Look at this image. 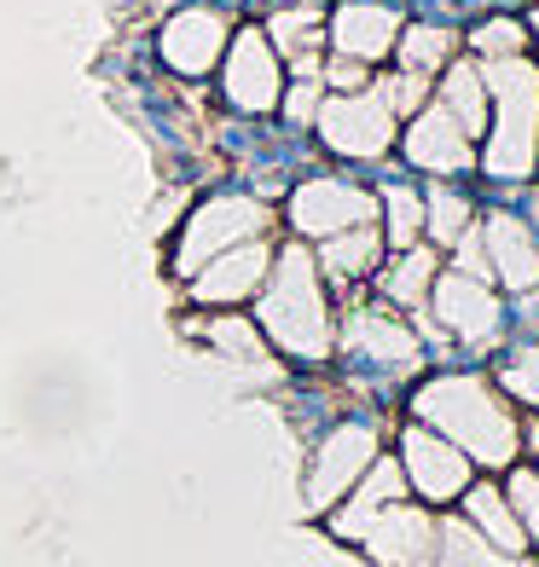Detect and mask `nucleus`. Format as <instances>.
Wrapping results in <instances>:
<instances>
[{
    "label": "nucleus",
    "instance_id": "nucleus-19",
    "mask_svg": "<svg viewBox=\"0 0 539 567\" xmlns=\"http://www.w3.org/2000/svg\"><path fill=\"white\" fill-rule=\"evenodd\" d=\"M354 337H359L366 353H389V359H413L418 353V342L406 337L400 324H389L383 313H354Z\"/></svg>",
    "mask_w": 539,
    "mask_h": 567
},
{
    "label": "nucleus",
    "instance_id": "nucleus-27",
    "mask_svg": "<svg viewBox=\"0 0 539 567\" xmlns=\"http://www.w3.org/2000/svg\"><path fill=\"white\" fill-rule=\"evenodd\" d=\"M325 82L337 87V93H354L359 82H366V64H359V59H337V64L325 70Z\"/></svg>",
    "mask_w": 539,
    "mask_h": 567
},
{
    "label": "nucleus",
    "instance_id": "nucleus-9",
    "mask_svg": "<svg viewBox=\"0 0 539 567\" xmlns=\"http://www.w3.org/2000/svg\"><path fill=\"white\" fill-rule=\"evenodd\" d=\"M406 157L429 174H458V168L476 163V151H470L465 127H458L441 105H429V111H418L413 127H406Z\"/></svg>",
    "mask_w": 539,
    "mask_h": 567
},
{
    "label": "nucleus",
    "instance_id": "nucleus-18",
    "mask_svg": "<svg viewBox=\"0 0 539 567\" xmlns=\"http://www.w3.org/2000/svg\"><path fill=\"white\" fill-rule=\"evenodd\" d=\"M429 284H435V255L418 249V244L400 249V261H395V272H389V296H395V301H424Z\"/></svg>",
    "mask_w": 539,
    "mask_h": 567
},
{
    "label": "nucleus",
    "instance_id": "nucleus-24",
    "mask_svg": "<svg viewBox=\"0 0 539 567\" xmlns=\"http://www.w3.org/2000/svg\"><path fill=\"white\" fill-rule=\"evenodd\" d=\"M203 337L226 353H262V342H255V330L244 319H215V324H203Z\"/></svg>",
    "mask_w": 539,
    "mask_h": 567
},
{
    "label": "nucleus",
    "instance_id": "nucleus-4",
    "mask_svg": "<svg viewBox=\"0 0 539 567\" xmlns=\"http://www.w3.org/2000/svg\"><path fill=\"white\" fill-rule=\"evenodd\" d=\"M319 134L330 151H343V157H383L395 140V111L372 93H337V99H325L319 105Z\"/></svg>",
    "mask_w": 539,
    "mask_h": 567
},
{
    "label": "nucleus",
    "instance_id": "nucleus-31",
    "mask_svg": "<svg viewBox=\"0 0 539 567\" xmlns=\"http://www.w3.org/2000/svg\"><path fill=\"white\" fill-rule=\"evenodd\" d=\"M533 30H539V18H533Z\"/></svg>",
    "mask_w": 539,
    "mask_h": 567
},
{
    "label": "nucleus",
    "instance_id": "nucleus-5",
    "mask_svg": "<svg viewBox=\"0 0 539 567\" xmlns=\"http://www.w3.org/2000/svg\"><path fill=\"white\" fill-rule=\"evenodd\" d=\"M424 411L429 417H441V423H452V434H465V441L476 446V452H487V457H505L510 452V423L499 417L494 405H487V394L476 389V382H441V389H429L424 394Z\"/></svg>",
    "mask_w": 539,
    "mask_h": 567
},
{
    "label": "nucleus",
    "instance_id": "nucleus-7",
    "mask_svg": "<svg viewBox=\"0 0 539 567\" xmlns=\"http://www.w3.org/2000/svg\"><path fill=\"white\" fill-rule=\"evenodd\" d=\"M226 105L238 111H273L278 105V59L262 30L233 35V59H226Z\"/></svg>",
    "mask_w": 539,
    "mask_h": 567
},
{
    "label": "nucleus",
    "instance_id": "nucleus-13",
    "mask_svg": "<svg viewBox=\"0 0 539 567\" xmlns=\"http://www.w3.org/2000/svg\"><path fill=\"white\" fill-rule=\"evenodd\" d=\"M481 244H487V267H494L510 290H533L539 284V244H533V231L522 220L494 215L487 231H481Z\"/></svg>",
    "mask_w": 539,
    "mask_h": 567
},
{
    "label": "nucleus",
    "instance_id": "nucleus-20",
    "mask_svg": "<svg viewBox=\"0 0 539 567\" xmlns=\"http://www.w3.org/2000/svg\"><path fill=\"white\" fill-rule=\"evenodd\" d=\"M447 53H452V30H435V23H424V30H406V35H400V70L429 75Z\"/></svg>",
    "mask_w": 539,
    "mask_h": 567
},
{
    "label": "nucleus",
    "instance_id": "nucleus-29",
    "mask_svg": "<svg viewBox=\"0 0 539 567\" xmlns=\"http://www.w3.org/2000/svg\"><path fill=\"white\" fill-rule=\"evenodd\" d=\"M481 515H487V527H494L499 538H510V545H517V527H510L505 515H499V504H494V498H481Z\"/></svg>",
    "mask_w": 539,
    "mask_h": 567
},
{
    "label": "nucleus",
    "instance_id": "nucleus-12",
    "mask_svg": "<svg viewBox=\"0 0 539 567\" xmlns=\"http://www.w3.org/2000/svg\"><path fill=\"white\" fill-rule=\"evenodd\" d=\"M429 296H435V313H441L458 337H470V342H487L499 330V301L481 290V278L470 272H447V278H435L429 284Z\"/></svg>",
    "mask_w": 539,
    "mask_h": 567
},
{
    "label": "nucleus",
    "instance_id": "nucleus-3",
    "mask_svg": "<svg viewBox=\"0 0 539 567\" xmlns=\"http://www.w3.org/2000/svg\"><path fill=\"white\" fill-rule=\"evenodd\" d=\"M267 226V209L255 197H210L203 209L186 220V231H180V249H174V267L180 272H197L203 261H215L221 249H233L244 238H262Z\"/></svg>",
    "mask_w": 539,
    "mask_h": 567
},
{
    "label": "nucleus",
    "instance_id": "nucleus-25",
    "mask_svg": "<svg viewBox=\"0 0 539 567\" xmlns=\"http://www.w3.org/2000/svg\"><path fill=\"white\" fill-rule=\"evenodd\" d=\"M505 382H510L517 394H528V400L539 405V348H528V353H517V359H510V365H505Z\"/></svg>",
    "mask_w": 539,
    "mask_h": 567
},
{
    "label": "nucleus",
    "instance_id": "nucleus-16",
    "mask_svg": "<svg viewBox=\"0 0 539 567\" xmlns=\"http://www.w3.org/2000/svg\"><path fill=\"white\" fill-rule=\"evenodd\" d=\"M406 452H413V470H418V481H424V493H458L465 463H458L452 452H441L429 434H413V441H406Z\"/></svg>",
    "mask_w": 539,
    "mask_h": 567
},
{
    "label": "nucleus",
    "instance_id": "nucleus-2",
    "mask_svg": "<svg viewBox=\"0 0 539 567\" xmlns=\"http://www.w3.org/2000/svg\"><path fill=\"white\" fill-rule=\"evenodd\" d=\"M499 93V122L487 140V174L494 179H522L533 174V151H539V70L528 59H494L481 75Z\"/></svg>",
    "mask_w": 539,
    "mask_h": 567
},
{
    "label": "nucleus",
    "instance_id": "nucleus-21",
    "mask_svg": "<svg viewBox=\"0 0 539 567\" xmlns=\"http://www.w3.org/2000/svg\"><path fill=\"white\" fill-rule=\"evenodd\" d=\"M383 203H389V244L413 249V244H418V226H424V203H418V192L389 186V192H383Z\"/></svg>",
    "mask_w": 539,
    "mask_h": 567
},
{
    "label": "nucleus",
    "instance_id": "nucleus-23",
    "mask_svg": "<svg viewBox=\"0 0 539 567\" xmlns=\"http://www.w3.org/2000/svg\"><path fill=\"white\" fill-rule=\"evenodd\" d=\"M424 93H429V75H418V70H400V75H389V82H377V99H383L395 116H400V111H418Z\"/></svg>",
    "mask_w": 539,
    "mask_h": 567
},
{
    "label": "nucleus",
    "instance_id": "nucleus-15",
    "mask_svg": "<svg viewBox=\"0 0 539 567\" xmlns=\"http://www.w3.org/2000/svg\"><path fill=\"white\" fill-rule=\"evenodd\" d=\"M441 111L465 127V134H476V127L487 122V82H481V70L476 64H452L447 70V99H441Z\"/></svg>",
    "mask_w": 539,
    "mask_h": 567
},
{
    "label": "nucleus",
    "instance_id": "nucleus-17",
    "mask_svg": "<svg viewBox=\"0 0 539 567\" xmlns=\"http://www.w3.org/2000/svg\"><path fill=\"white\" fill-rule=\"evenodd\" d=\"M424 226H429L435 244H458V238L470 231V197H458V192H429Z\"/></svg>",
    "mask_w": 539,
    "mask_h": 567
},
{
    "label": "nucleus",
    "instance_id": "nucleus-11",
    "mask_svg": "<svg viewBox=\"0 0 539 567\" xmlns=\"http://www.w3.org/2000/svg\"><path fill=\"white\" fill-rule=\"evenodd\" d=\"M221 53H226V23H221L215 12L192 7V12H174V18H169V30H163V59H169V70L203 75Z\"/></svg>",
    "mask_w": 539,
    "mask_h": 567
},
{
    "label": "nucleus",
    "instance_id": "nucleus-10",
    "mask_svg": "<svg viewBox=\"0 0 539 567\" xmlns=\"http://www.w3.org/2000/svg\"><path fill=\"white\" fill-rule=\"evenodd\" d=\"M330 41H337L343 59L377 64V59H389V47L400 41V18L389 7H372V0H348V7L330 18Z\"/></svg>",
    "mask_w": 539,
    "mask_h": 567
},
{
    "label": "nucleus",
    "instance_id": "nucleus-30",
    "mask_svg": "<svg viewBox=\"0 0 539 567\" xmlns=\"http://www.w3.org/2000/svg\"><path fill=\"white\" fill-rule=\"evenodd\" d=\"M517 498H522V509L533 515V527H539V486L533 481H517Z\"/></svg>",
    "mask_w": 539,
    "mask_h": 567
},
{
    "label": "nucleus",
    "instance_id": "nucleus-26",
    "mask_svg": "<svg viewBox=\"0 0 539 567\" xmlns=\"http://www.w3.org/2000/svg\"><path fill=\"white\" fill-rule=\"evenodd\" d=\"M285 116H291V122H314V116H319V87H314V82L291 87V99H285Z\"/></svg>",
    "mask_w": 539,
    "mask_h": 567
},
{
    "label": "nucleus",
    "instance_id": "nucleus-6",
    "mask_svg": "<svg viewBox=\"0 0 539 567\" xmlns=\"http://www.w3.org/2000/svg\"><path fill=\"white\" fill-rule=\"evenodd\" d=\"M291 220L307 231V238H330V231L366 226L372 197L359 186H348V179H307V186L291 197Z\"/></svg>",
    "mask_w": 539,
    "mask_h": 567
},
{
    "label": "nucleus",
    "instance_id": "nucleus-1",
    "mask_svg": "<svg viewBox=\"0 0 539 567\" xmlns=\"http://www.w3.org/2000/svg\"><path fill=\"white\" fill-rule=\"evenodd\" d=\"M262 319L273 330L278 348H291L302 359L330 353V313H325V290H319V267L302 244L278 255V267H267V296H262Z\"/></svg>",
    "mask_w": 539,
    "mask_h": 567
},
{
    "label": "nucleus",
    "instance_id": "nucleus-8",
    "mask_svg": "<svg viewBox=\"0 0 539 567\" xmlns=\"http://www.w3.org/2000/svg\"><path fill=\"white\" fill-rule=\"evenodd\" d=\"M267 267H273V249H267L262 238H244V244L221 249L215 261L197 267V290H192V296H197V301H244V296L262 290Z\"/></svg>",
    "mask_w": 539,
    "mask_h": 567
},
{
    "label": "nucleus",
    "instance_id": "nucleus-22",
    "mask_svg": "<svg viewBox=\"0 0 539 567\" xmlns=\"http://www.w3.org/2000/svg\"><path fill=\"white\" fill-rule=\"evenodd\" d=\"M470 41H476V53H487V59H522L528 30H522V23H510V18H494V23H481Z\"/></svg>",
    "mask_w": 539,
    "mask_h": 567
},
{
    "label": "nucleus",
    "instance_id": "nucleus-14",
    "mask_svg": "<svg viewBox=\"0 0 539 567\" xmlns=\"http://www.w3.org/2000/svg\"><path fill=\"white\" fill-rule=\"evenodd\" d=\"M377 231L372 226H348V231H330V238L319 244V267L330 278H359V272H372L377 261Z\"/></svg>",
    "mask_w": 539,
    "mask_h": 567
},
{
    "label": "nucleus",
    "instance_id": "nucleus-28",
    "mask_svg": "<svg viewBox=\"0 0 539 567\" xmlns=\"http://www.w3.org/2000/svg\"><path fill=\"white\" fill-rule=\"evenodd\" d=\"M458 272L487 278V244L481 238H458Z\"/></svg>",
    "mask_w": 539,
    "mask_h": 567
}]
</instances>
